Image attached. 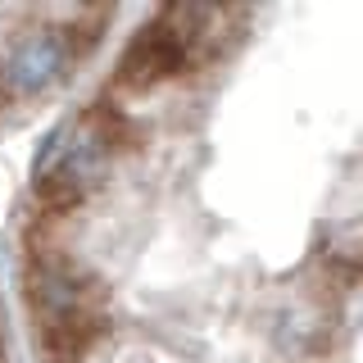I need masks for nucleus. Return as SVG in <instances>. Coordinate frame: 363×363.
Here are the masks:
<instances>
[{
	"label": "nucleus",
	"mask_w": 363,
	"mask_h": 363,
	"mask_svg": "<svg viewBox=\"0 0 363 363\" xmlns=\"http://www.w3.org/2000/svg\"><path fill=\"white\" fill-rule=\"evenodd\" d=\"M363 5L145 9L28 173L37 363H354Z\"/></svg>",
	"instance_id": "f257e3e1"
},
{
	"label": "nucleus",
	"mask_w": 363,
	"mask_h": 363,
	"mask_svg": "<svg viewBox=\"0 0 363 363\" xmlns=\"http://www.w3.org/2000/svg\"><path fill=\"white\" fill-rule=\"evenodd\" d=\"M123 9L0 5V141L68 100L113 50Z\"/></svg>",
	"instance_id": "f03ea898"
},
{
	"label": "nucleus",
	"mask_w": 363,
	"mask_h": 363,
	"mask_svg": "<svg viewBox=\"0 0 363 363\" xmlns=\"http://www.w3.org/2000/svg\"><path fill=\"white\" fill-rule=\"evenodd\" d=\"M0 363H14V332H9L5 300H0Z\"/></svg>",
	"instance_id": "7ed1b4c3"
}]
</instances>
